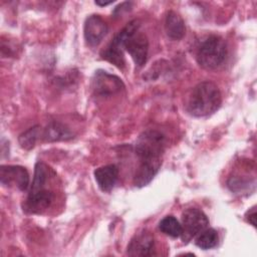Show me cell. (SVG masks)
I'll return each instance as SVG.
<instances>
[{
  "instance_id": "obj_7",
  "label": "cell",
  "mask_w": 257,
  "mask_h": 257,
  "mask_svg": "<svg viewBox=\"0 0 257 257\" xmlns=\"http://www.w3.org/2000/svg\"><path fill=\"white\" fill-rule=\"evenodd\" d=\"M0 182L4 187L25 191L29 186V174L24 167L3 165L0 167Z\"/></svg>"
},
{
  "instance_id": "obj_1",
  "label": "cell",
  "mask_w": 257,
  "mask_h": 257,
  "mask_svg": "<svg viewBox=\"0 0 257 257\" xmlns=\"http://www.w3.org/2000/svg\"><path fill=\"white\" fill-rule=\"evenodd\" d=\"M222 103V94L212 81L199 82L193 87L188 96L187 111L196 117L208 116L219 109Z\"/></svg>"
},
{
  "instance_id": "obj_2",
  "label": "cell",
  "mask_w": 257,
  "mask_h": 257,
  "mask_svg": "<svg viewBox=\"0 0 257 257\" xmlns=\"http://www.w3.org/2000/svg\"><path fill=\"white\" fill-rule=\"evenodd\" d=\"M140 23L138 20L128 22L120 31L123 49H125L136 65L144 66L148 59L149 41L147 36L139 31Z\"/></svg>"
},
{
  "instance_id": "obj_14",
  "label": "cell",
  "mask_w": 257,
  "mask_h": 257,
  "mask_svg": "<svg viewBox=\"0 0 257 257\" xmlns=\"http://www.w3.org/2000/svg\"><path fill=\"white\" fill-rule=\"evenodd\" d=\"M167 35L174 40H180L186 33V26L183 18L175 11H169L165 20Z\"/></svg>"
},
{
  "instance_id": "obj_21",
  "label": "cell",
  "mask_w": 257,
  "mask_h": 257,
  "mask_svg": "<svg viewBox=\"0 0 257 257\" xmlns=\"http://www.w3.org/2000/svg\"><path fill=\"white\" fill-rule=\"evenodd\" d=\"M96 5H99V6H106L108 4H111L112 1H109V2H100V1H95L94 2Z\"/></svg>"
},
{
  "instance_id": "obj_10",
  "label": "cell",
  "mask_w": 257,
  "mask_h": 257,
  "mask_svg": "<svg viewBox=\"0 0 257 257\" xmlns=\"http://www.w3.org/2000/svg\"><path fill=\"white\" fill-rule=\"evenodd\" d=\"M53 200V194L48 189H41L37 191H30L24 203V211L30 214H40L44 212Z\"/></svg>"
},
{
  "instance_id": "obj_15",
  "label": "cell",
  "mask_w": 257,
  "mask_h": 257,
  "mask_svg": "<svg viewBox=\"0 0 257 257\" xmlns=\"http://www.w3.org/2000/svg\"><path fill=\"white\" fill-rule=\"evenodd\" d=\"M42 138L45 142L68 141L73 138V134L63 123L58 121H51L43 130Z\"/></svg>"
},
{
  "instance_id": "obj_19",
  "label": "cell",
  "mask_w": 257,
  "mask_h": 257,
  "mask_svg": "<svg viewBox=\"0 0 257 257\" xmlns=\"http://www.w3.org/2000/svg\"><path fill=\"white\" fill-rule=\"evenodd\" d=\"M40 133H41V130L39 125H34L32 127H29L27 131L23 132L18 138L20 147L27 151L34 148L36 141L40 136Z\"/></svg>"
},
{
  "instance_id": "obj_16",
  "label": "cell",
  "mask_w": 257,
  "mask_h": 257,
  "mask_svg": "<svg viewBox=\"0 0 257 257\" xmlns=\"http://www.w3.org/2000/svg\"><path fill=\"white\" fill-rule=\"evenodd\" d=\"M159 229L164 234L173 238L180 237L183 233L182 224L174 216H166L159 223Z\"/></svg>"
},
{
  "instance_id": "obj_17",
  "label": "cell",
  "mask_w": 257,
  "mask_h": 257,
  "mask_svg": "<svg viewBox=\"0 0 257 257\" xmlns=\"http://www.w3.org/2000/svg\"><path fill=\"white\" fill-rule=\"evenodd\" d=\"M218 241L219 237L217 231L212 228H206L198 234L195 243L199 248L208 250L214 248L218 244Z\"/></svg>"
},
{
  "instance_id": "obj_3",
  "label": "cell",
  "mask_w": 257,
  "mask_h": 257,
  "mask_svg": "<svg viewBox=\"0 0 257 257\" xmlns=\"http://www.w3.org/2000/svg\"><path fill=\"white\" fill-rule=\"evenodd\" d=\"M227 56V44L217 35L208 37L199 47L197 61L205 69H214L220 66Z\"/></svg>"
},
{
  "instance_id": "obj_12",
  "label": "cell",
  "mask_w": 257,
  "mask_h": 257,
  "mask_svg": "<svg viewBox=\"0 0 257 257\" xmlns=\"http://www.w3.org/2000/svg\"><path fill=\"white\" fill-rule=\"evenodd\" d=\"M100 56L104 60H106V61L112 63L113 65H115L116 67H118L119 69H123V67L125 66V60H124V56H123L122 38H121L119 32L114 35V37L112 38L110 43L104 48V50L101 51Z\"/></svg>"
},
{
  "instance_id": "obj_6",
  "label": "cell",
  "mask_w": 257,
  "mask_h": 257,
  "mask_svg": "<svg viewBox=\"0 0 257 257\" xmlns=\"http://www.w3.org/2000/svg\"><path fill=\"white\" fill-rule=\"evenodd\" d=\"M209 225V219L206 214L198 208H189L182 214V235L188 239L197 236Z\"/></svg>"
},
{
  "instance_id": "obj_20",
  "label": "cell",
  "mask_w": 257,
  "mask_h": 257,
  "mask_svg": "<svg viewBox=\"0 0 257 257\" xmlns=\"http://www.w3.org/2000/svg\"><path fill=\"white\" fill-rule=\"evenodd\" d=\"M246 220L248 223H250L252 226L256 227V207L253 206L246 214Z\"/></svg>"
},
{
  "instance_id": "obj_5",
  "label": "cell",
  "mask_w": 257,
  "mask_h": 257,
  "mask_svg": "<svg viewBox=\"0 0 257 257\" xmlns=\"http://www.w3.org/2000/svg\"><path fill=\"white\" fill-rule=\"evenodd\" d=\"M91 88L96 95L108 96L123 89L124 84L116 75L108 73L105 70L98 69L92 76Z\"/></svg>"
},
{
  "instance_id": "obj_18",
  "label": "cell",
  "mask_w": 257,
  "mask_h": 257,
  "mask_svg": "<svg viewBox=\"0 0 257 257\" xmlns=\"http://www.w3.org/2000/svg\"><path fill=\"white\" fill-rule=\"evenodd\" d=\"M49 177V168L43 162H37L35 165L34 177L30 191H37L45 188Z\"/></svg>"
},
{
  "instance_id": "obj_8",
  "label": "cell",
  "mask_w": 257,
  "mask_h": 257,
  "mask_svg": "<svg viewBox=\"0 0 257 257\" xmlns=\"http://www.w3.org/2000/svg\"><path fill=\"white\" fill-rule=\"evenodd\" d=\"M108 27L99 15H90L85 19L83 34L86 43L91 46H97L106 35Z\"/></svg>"
},
{
  "instance_id": "obj_4",
  "label": "cell",
  "mask_w": 257,
  "mask_h": 257,
  "mask_svg": "<svg viewBox=\"0 0 257 257\" xmlns=\"http://www.w3.org/2000/svg\"><path fill=\"white\" fill-rule=\"evenodd\" d=\"M167 140L164 134L157 130H147L137 139L135 151L140 161L161 160Z\"/></svg>"
},
{
  "instance_id": "obj_11",
  "label": "cell",
  "mask_w": 257,
  "mask_h": 257,
  "mask_svg": "<svg viewBox=\"0 0 257 257\" xmlns=\"http://www.w3.org/2000/svg\"><path fill=\"white\" fill-rule=\"evenodd\" d=\"M161 165L162 160L141 161L140 166L134 176V185L138 188H142L150 184L159 172Z\"/></svg>"
},
{
  "instance_id": "obj_13",
  "label": "cell",
  "mask_w": 257,
  "mask_h": 257,
  "mask_svg": "<svg viewBox=\"0 0 257 257\" xmlns=\"http://www.w3.org/2000/svg\"><path fill=\"white\" fill-rule=\"evenodd\" d=\"M94 179L98 188L102 192H110L118 179V169L115 165H106L97 168L94 173Z\"/></svg>"
},
{
  "instance_id": "obj_9",
  "label": "cell",
  "mask_w": 257,
  "mask_h": 257,
  "mask_svg": "<svg viewBox=\"0 0 257 257\" xmlns=\"http://www.w3.org/2000/svg\"><path fill=\"white\" fill-rule=\"evenodd\" d=\"M126 254L130 256H153L155 255V241L149 231L137 234L128 243Z\"/></svg>"
}]
</instances>
